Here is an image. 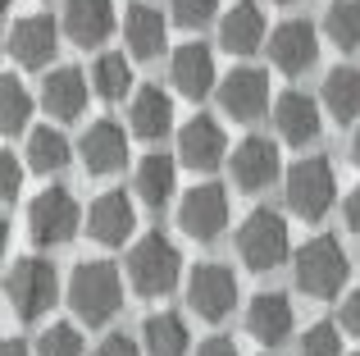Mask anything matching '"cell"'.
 <instances>
[{"instance_id":"7bdbcfd3","label":"cell","mask_w":360,"mask_h":356,"mask_svg":"<svg viewBox=\"0 0 360 356\" xmlns=\"http://www.w3.org/2000/svg\"><path fill=\"white\" fill-rule=\"evenodd\" d=\"M352 356H360V352H352Z\"/></svg>"},{"instance_id":"1f68e13d","label":"cell","mask_w":360,"mask_h":356,"mask_svg":"<svg viewBox=\"0 0 360 356\" xmlns=\"http://www.w3.org/2000/svg\"><path fill=\"white\" fill-rule=\"evenodd\" d=\"M37 356H82V333L78 324H51L37 338Z\"/></svg>"},{"instance_id":"ffe728a7","label":"cell","mask_w":360,"mask_h":356,"mask_svg":"<svg viewBox=\"0 0 360 356\" xmlns=\"http://www.w3.org/2000/svg\"><path fill=\"white\" fill-rule=\"evenodd\" d=\"M82 165H87L91 174H119L123 165H128V137H123V128L115 119H96V124L82 133Z\"/></svg>"},{"instance_id":"9a60e30c","label":"cell","mask_w":360,"mask_h":356,"mask_svg":"<svg viewBox=\"0 0 360 356\" xmlns=\"http://www.w3.org/2000/svg\"><path fill=\"white\" fill-rule=\"evenodd\" d=\"M178 160L187 165V170H214V165L224 160V128L219 119L210 115H192L183 128H178Z\"/></svg>"},{"instance_id":"44dd1931","label":"cell","mask_w":360,"mask_h":356,"mask_svg":"<svg viewBox=\"0 0 360 356\" xmlns=\"http://www.w3.org/2000/svg\"><path fill=\"white\" fill-rule=\"evenodd\" d=\"M278 178V146L269 137H242V146L233 151V183L242 192H260Z\"/></svg>"},{"instance_id":"603a6c76","label":"cell","mask_w":360,"mask_h":356,"mask_svg":"<svg viewBox=\"0 0 360 356\" xmlns=\"http://www.w3.org/2000/svg\"><path fill=\"white\" fill-rule=\"evenodd\" d=\"M165 14H160L155 5H146V0H132L128 9H123V42H128V51L137 55V60H155L160 51H165Z\"/></svg>"},{"instance_id":"8992f818","label":"cell","mask_w":360,"mask_h":356,"mask_svg":"<svg viewBox=\"0 0 360 356\" xmlns=\"http://www.w3.org/2000/svg\"><path fill=\"white\" fill-rule=\"evenodd\" d=\"M288 247H292V238H288V220L283 215H274V210H251L242 220V229H238V256H242V265L246 269H278L283 260H288Z\"/></svg>"},{"instance_id":"d6986e66","label":"cell","mask_w":360,"mask_h":356,"mask_svg":"<svg viewBox=\"0 0 360 356\" xmlns=\"http://www.w3.org/2000/svg\"><path fill=\"white\" fill-rule=\"evenodd\" d=\"M128 128H132V137H141V142H160V137L174 128V101H169V91H160L155 82H146V87L132 91Z\"/></svg>"},{"instance_id":"9c48e42d","label":"cell","mask_w":360,"mask_h":356,"mask_svg":"<svg viewBox=\"0 0 360 356\" xmlns=\"http://www.w3.org/2000/svg\"><path fill=\"white\" fill-rule=\"evenodd\" d=\"M187 306H192L201 320L219 324L224 315L238 306V279H233V269L214 265V260L196 265L192 274H187Z\"/></svg>"},{"instance_id":"f546056e","label":"cell","mask_w":360,"mask_h":356,"mask_svg":"<svg viewBox=\"0 0 360 356\" xmlns=\"http://www.w3.org/2000/svg\"><path fill=\"white\" fill-rule=\"evenodd\" d=\"M91 87H96V96L105 101H123L132 91V64L123 60V55H101L96 64H91Z\"/></svg>"},{"instance_id":"52a82bcc","label":"cell","mask_w":360,"mask_h":356,"mask_svg":"<svg viewBox=\"0 0 360 356\" xmlns=\"http://www.w3.org/2000/svg\"><path fill=\"white\" fill-rule=\"evenodd\" d=\"M78 224H82L78 196L60 183L41 187V192L32 196V205H27V229H32L37 247H60V242H69L73 233H78Z\"/></svg>"},{"instance_id":"ba28073f","label":"cell","mask_w":360,"mask_h":356,"mask_svg":"<svg viewBox=\"0 0 360 356\" xmlns=\"http://www.w3.org/2000/svg\"><path fill=\"white\" fill-rule=\"evenodd\" d=\"M178 229L196 242H214L229 229V192L219 183H196L178 201Z\"/></svg>"},{"instance_id":"e0dca14e","label":"cell","mask_w":360,"mask_h":356,"mask_svg":"<svg viewBox=\"0 0 360 356\" xmlns=\"http://www.w3.org/2000/svg\"><path fill=\"white\" fill-rule=\"evenodd\" d=\"M64 32L82 51L101 46L115 32V0H64Z\"/></svg>"},{"instance_id":"6da1fadb","label":"cell","mask_w":360,"mask_h":356,"mask_svg":"<svg viewBox=\"0 0 360 356\" xmlns=\"http://www.w3.org/2000/svg\"><path fill=\"white\" fill-rule=\"evenodd\" d=\"M69 306L78 320L87 324H105L119 315L123 306V284H119V269L110 260H78L69 274Z\"/></svg>"},{"instance_id":"2e32d148","label":"cell","mask_w":360,"mask_h":356,"mask_svg":"<svg viewBox=\"0 0 360 356\" xmlns=\"http://www.w3.org/2000/svg\"><path fill=\"white\" fill-rule=\"evenodd\" d=\"M292 302L288 293H255L251 306H246V329H251V338L260 343V348H278V343H288L292 333Z\"/></svg>"},{"instance_id":"30bf717a","label":"cell","mask_w":360,"mask_h":356,"mask_svg":"<svg viewBox=\"0 0 360 356\" xmlns=\"http://www.w3.org/2000/svg\"><path fill=\"white\" fill-rule=\"evenodd\" d=\"M60 27L64 23H55L51 14H27L9 27L5 51L14 55L23 69H41V64H51L55 51H60Z\"/></svg>"},{"instance_id":"484cf974","label":"cell","mask_w":360,"mask_h":356,"mask_svg":"<svg viewBox=\"0 0 360 356\" xmlns=\"http://www.w3.org/2000/svg\"><path fill=\"white\" fill-rule=\"evenodd\" d=\"M141 343H146L150 356H187L192 348V333H187V320L174 311H155L146 315V324H141Z\"/></svg>"},{"instance_id":"d590c367","label":"cell","mask_w":360,"mask_h":356,"mask_svg":"<svg viewBox=\"0 0 360 356\" xmlns=\"http://www.w3.org/2000/svg\"><path fill=\"white\" fill-rule=\"evenodd\" d=\"M96 356H141V348H137V338H128V333H105Z\"/></svg>"},{"instance_id":"ac0fdd59","label":"cell","mask_w":360,"mask_h":356,"mask_svg":"<svg viewBox=\"0 0 360 356\" xmlns=\"http://www.w3.org/2000/svg\"><path fill=\"white\" fill-rule=\"evenodd\" d=\"M169 78L187 101H201L214 87V51L205 42H183L169 60Z\"/></svg>"},{"instance_id":"e575fe53","label":"cell","mask_w":360,"mask_h":356,"mask_svg":"<svg viewBox=\"0 0 360 356\" xmlns=\"http://www.w3.org/2000/svg\"><path fill=\"white\" fill-rule=\"evenodd\" d=\"M18 187H23V165H18L9 151H0V196H5V201H14Z\"/></svg>"},{"instance_id":"ab89813d","label":"cell","mask_w":360,"mask_h":356,"mask_svg":"<svg viewBox=\"0 0 360 356\" xmlns=\"http://www.w3.org/2000/svg\"><path fill=\"white\" fill-rule=\"evenodd\" d=\"M0 356H32V348L18 343V338H5V343H0Z\"/></svg>"},{"instance_id":"f1b7e54d","label":"cell","mask_w":360,"mask_h":356,"mask_svg":"<svg viewBox=\"0 0 360 356\" xmlns=\"http://www.w3.org/2000/svg\"><path fill=\"white\" fill-rule=\"evenodd\" d=\"M27 119H32V96L14 73H5L0 78V133L14 137L18 128H27Z\"/></svg>"},{"instance_id":"4316f807","label":"cell","mask_w":360,"mask_h":356,"mask_svg":"<svg viewBox=\"0 0 360 356\" xmlns=\"http://www.w3.org/2000/svg\"><path fill=\"white\" fill-rule=\"evenodd\" d=\"M324 106L338 124L360 119V69H333L324 78Z\"/></svg>"},{"instance_id":"d6a6232c","label":"cell","mask_w":360,"mask_h":356,"mask_svg":"<svg viewBox=\"0 0 360 356\" xmlns=\"http://www.w3.org/2000/svg\"><path fill=\"white\" fill-rule=\"evenodd\" d=\"M301 356H342V333H338L333 320H319L306 329L301 338Z\"/></svg>"},{"instance_id":"277c9868","label":"cell","mask_w":360,"mask_h":356,"mask_svg":"<svg viewBox=\"0 0 360 356\" xmlns=\"http://www.w3.org/2000/svg\"><path fill=\"white\" fill-rule=\"evenodd\" d=\"M178 274H183V256H178V247L165 233H146V238H137V247L128 251V284L137 288L141 297L174 293Z\"/></svg>"},{"instance_id":"7a4b0ae2","label":"cell","mask_w":360,"mask_h":356,"mask_svg":"<svg viewBox=\"0 0 360 356\" xmlns=\"http://www.w3.org/2000/svg\"><path fill=\"white\" fill-rule=\"evenodd\" d=\"M292 269H297V288H301L306 297L333 302V297L342 293L347 274H352V260H347L342 242H338L333 233H319V238H310L306 247H297Z\"/></svg>"},{"instance_id":"d4e9b609","label":"cell","mask_w":360,"mask_h":356,"mask_svg":"<svg viewBox=\"0 0 360 356\" xmlns=\"http://www.w3.org/2000/svg\"><path fill=\"white\" fill-rule=\"evenodd\" d=\"M132 187H137V201L150 205V210L169 205V196H174V187H178L174 160H169V155H141L137 174H132Z\"/></svg>"},{"instance_id":"8d00e7d4","label":"cell","mask_w":360,"mask_h":356,"mask_svg":"<svg viewBox=\"0 0 360 356\" xmlns=\"http://www.w3.org/2000/svg\"><path fill=\"white\" fill-rule=\"evenodd\" d=\"M338 320H342L347 333H356V338H360V293H352V297L342 302V315H338Z\"/></svg>"},{"instance_id":"8fae6325","label":"cell","mask_w":360,"mask_h":356,"mask_svg":"<svg viewBox=\"0 0 360 356\" xmlns=\"http://www.w3.org/2000/svg\"><path fill=\"white\" fill-rule=\"evenodd\" d=\"M219 106L224 115L242 119V124H251V119H260L264 110H269V73L264 69H233L229 78L219 82Z\"/></svg>"},{"instance_id":"4fadbf2b","label":"cell","mask_w":360,"mask_h":356,"mask_svg":"<svg viewBox=\"0 0 360 356\" xmlns=\"http://www.w3.org/2000/svg\"><path fill=\"white\" fill-rule=\"evenodd\" d=\"M132 229H137V210L123 192H101L87 205V233L101 247H123L132 238Z\"/></svg>"},{"instance_id":"f35d334b","label":"cell","mask_w":360,"mask_h":356,"mask_svg":"<svg viewBox=\"0 0 360 356\" xmlns=\"http://www.w3.org/2000/svg\"><path fill=\"white\" fill-rule=\"evenodd\" d=\"M342 220H347V229H352V233H360V187H352V192H347Z\"/></svg>"},{"instance_id":"cb8c5ba5","label":"cell","mask_w":360,"mask_h":356,"mask_svg":"<svg viewBox=\"0 0 360 356\" xmlns=\"http://www.w3.org/2000/svg\"><path fill=\"white\" fill-rule=\"evenodd\" d=\"M219 46L229 55H255L264 46V14L255 0H238L219 18Z\"/></svg>"},{"instance_id":"b9f144b4","label":"cell","mask_w":360,"mask_h":356,"mask_svg":"<svg viewBox=\"0 0 360 356\" xmlns=\"http://www.w3.org/2000/svg\"><path fill=\"white\" fill-rule=\"evenodd\" d=\"M283 5H292V0H283Z\"/></svg>"},{"instance_id":"3957f363","label":"cell","mask_w":360,"mask_h":356,"mask_svg":"<svg viewBox=\"0 0 360 356\" xmlns=\"http://www.w3.org/2000/svg\"><path fill=\"white\" fill-rule=\"evenodd\" d=\"M60 297V274L41 256H18L5 269V302L14 306L18 320H41Z\"/></svg>"},{"instance_id":"83f0119b","label":"cell","mask_w":360,"mask_h":356,"mask_svg":"<svg viewBox=\"0 0 360 356\" xmlns=\"http://www.w3.org/2000/svg\"><path fill=\"white\" fill-rule=\"evenodd\" d=\"M69 137L60 133V128L41 124L32 128V137H27V165H32L37 174H60L64 165H69Z\"/></svg>"},{"instance_id":"5b68a950","label":"cell","mask_w":360,"mask_h":356,"mask_svg":"<svg viewBox=\"0 0 360 356\" xmlns=\"http://www.w3.org/2000/svg\"><path fill=\"white\" fill-rule=\"evenodd\" d=\"M283 196H288V210L301 215V220H324L338 201V178L333 165L324 155H310V160H297L288 170V183H283Z\"/></svg>"},{"instance_id":"836d02e7","label":"cell","mask_w":360,"mask_h":356,"mask_svg":"<svg viewBox=\"0 0 360 356\" xmlns=\"http://www.w3.org/2000/svg\"><path fill=\"white\" fill-rule=\"evenodd\" d=\"M169 9H174V18L183 27H205L219 14V0H169Z\"/></svg>"},{"instance_id":"74e56055","label":"cell","mask_w":360,"mask_h":356,"mask_svg":"<svg viewBox=\"0 0 360 356\" xmlns=\"http://www.w3.org/2000/svg\"><path fill=\"white\" fill-rule=\"evenodd\" d=\"M196 356H242V352H238L233 338H205L201 348H196Z\"/></svg>"},{"instance_id":"7c38bea8","label":"cell","mask_w":360,"mask_h":356,"mask_svg":"<svg viewBox=\"0 0 360 356\" xmlns=\"http://www.w3.org/2000/svg\"><path fill=\"white\" fill-rule=\"evenodd\" d=\"M269 60H274V69H283V73H306L310 64L319 60L315 23H306V18H288V23H278L274 37H269Z\"/></svg>"},{"instance_id":"5bb4252c","label":"cell","mask_w":360,"mask_h":356,"mask_svg":"<svg viewBox=\"0 0 360 356\" xmlns=\"http://www.w3.org/2000/svg\"><path fill=\"white\" fill-rule=\"evenodd\" d=\"M274 128H278V137H283V142H292V146L315 142L319 128H324L319 101L306 96V91H283V96L274 101Z\"/></svg>"},{"instance_id":"7402d4cb","label":"cell","mask_w":360,"mask_h":356,"mask_svg":"<svg viewBox=\"0 0 360 356\" xmlns=\"http://www.w3.org/2000/svg\"><path fill=\"white\" fill-rule=\"evenodd\" d=\"M41 106L51 119H60V124H69V119H78L82 110H87V78H82L78 69H51L41 82Z\"/></svg>"},{"instance_id":"60d3db41","label":"cell","mask_w":360,"mask_h":356,"mask_svg":"<svg viewBox=\"0 0 360 356\" xmlns=\"http://www.w3.org/2000/svg\"><path fill=\"white\" fill-rule=\"evenodd\" d=\"M352 160L360 165V128H356V137H352Z\"/></svg>"},{"instance_id":"4dcf8cb0","label":"cell","mask_w":360,"mask_h":356,"mask_svg":"<svg viewBox=\"0 0 360 356\" xmlns=\"http://www.w3.org/2000/svg\"><path fill=\"white\" fill-rule=\"evenodd\" d=\"M324 32L338 51H356L360 46V0H333L324 9Z\"/></svg>"}]
</instances>
